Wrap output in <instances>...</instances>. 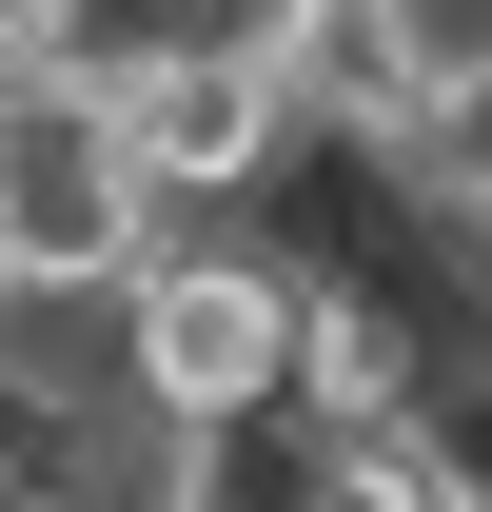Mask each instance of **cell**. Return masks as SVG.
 <instances>
[{"instance_id":"5","label":"cell","mask_w":492,"mask_h":512,"mask_svg":"<svg viewBox=\"0 0 492 512\" xmlns=\"http://www.w3.org/2000/svg\"><path fill=\"white\" fill-rule=\"evenodd\" d=\"M79 60H99V20H79V0H0V138L40 119V99H79Z\"/></svg>"},{"instance_id":"4","label":"cell","mask_w":492,"mask_h":512,"mask_svg":"<svg viewBox=\"0 0 492 512\" xmlns=\"http://www.w3.org/2000/svg\"><path fill=\"white\" fill-rule=\"evenodd\" d=\"M394 158H414V178L453 197V217H492V40H473V60H453V79H433V119L394 138Z\"/></svg>"},{"instance_id":"1","label":"cell","mask_w":492,"mask_h":512,"mask_svg":"<svg viewBox=\"0 0 492 512\" xmlns=\"http://www.w3.org/2000/svg\"><path fill=\"white\" fill-rule=\"evenodd\" d=\"M99 316H119V394L178 453L256 434V414L296 394V256H256V237H158Z\"/></svg>"},{"instance_id":"3","label":"cell","mask_w":492,"mask_h":512,"mask_svg":"<svg viewBox=\"0 0 492 512\" xmlns=\"http://www.w3.org/2000/svg\"><path fill=\"white\" fill-rule=\"evenodd\" d=\"M158 237H178V197L119 158L99 99H40V119L0 138V276H20V296H119Z\"/></svg>"},{"instance_id":"2","label":"cell","mask_w":492,"mask_h":512,"mask_svg":"<svg viewBox=\"0 0 492 512\" xmlns=\"http://www.w3.org/2000/svg\"><path fill=\"white\" fill-rule=\"evenodd\" d=\"M79 99L119 119V158L158 197H276L296 178V79L256 60V40H99Z\"/></svg>"}]
</instances>
